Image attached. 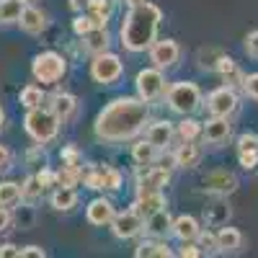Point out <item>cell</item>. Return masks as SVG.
<instances>
[{"label": "cell", "mask_w": 258, "mask_h": 258, "mask_svg": "<svg viewBox=\"0 0 258 258\" xmlns=\"http://www.w3.org/2000/svg\"><path fill=\"white\" fill-rule=\"evenodd\" d=\"M150 116V106L147 101L137 98H114L106 109L98 114L96 119V135L106 142H121L135 137L137 132H142V126L147 124Z\"/></svg>", "instance_id": "cell-1"}, {"label": "cell", "mask_w": 258, "mask_h": 258, "mask_svg": "<svg viewBox=\"0 0 258 258\" xmlns=\"http://www.w3.org/2000/svg\"><path fill=\"white\" fill-rule=\"evenodd\" d=\"M160 8L153 3H140L132 6L121 24V44L129 52H145L153 47V41L158 39V29H160Z\"/></svg>", "instance_id": "cell-2"}, {"label": "cell", "mask_w": 258, "mask_h": 258, "mask_svg": "<svg viewBox=\"0 0 258 258\" xmlns=\"http://www.w3.org/2000/svg\"><path fill=\"white\" fill-rule=\"evenodd\" d=\"M59 116L49 109V106H36V109H29L26 119H24V129L26 135L39 142V145H47L59 135Z\"/></svg>", "instance_id": "cell-3"}, {"label": "cell", "mask_w": 258, "mask_h": 258, "mask_svg": "<svg viewBox=\"0 0 258 258\" xmlns=\"http://www.w3.org/2000/svg\"><path fill=\"white\" fill-rule=\"evenodd\" d=\"M68 73V59L57 52H41L34 57L31 62V75L41 83V85H54L64 78Z\"/></svg>", "instance_id": "cell-4"}, {"label": "cell", "mask_w": 258, "mask_h": 258, "mask_svg": "<svg viewBox=\"0 0 258 258\" xmlns=\"http://www.w3.org/2000/svg\"><path fill=\"white\" fill-rule=\"evenodd\" d=\"M202 103V91L197 88V83H173L168 88V106L181 116H191Z\"/></svg>", "instance_id": "cell-5"}, {"label": "cell", "mask_w": 258, "mask_h": 258, "mask_svg": "<svg viewBox=\"0 0 258 258\" xmlns=\"http://www.w3.org/2000/svg\"><path fill=\"white\" fill-rule=\"evenodd\" d=\"M124 73V64L116 54L111 52H101V54H93V62H91V75L96 83L101 85H111L121 78Z\"/></svg>", "instance_id": "cell-6"}, {"label": "cell", "mask_w": 258, "mask_h": 258, "mask_svg": "<svg viewBox=\"0 0 258 258\" xmlns=\"http://www.w3.org/2000/svg\"><path fill=\"white\" fill-rule=\"evenodd\" d=\"M135 85H137V96L142 98V101H158L163 93H165V75H163V70L160 68H145V70H140L137 73V80H135Z\"/></svg>", "instance_id": "cell-7"}, {"label": "cell", "mask_w": 258, "mask_h": 258, "mask_svg": "<svg viewBox=\"0 0 258 258\" xmlns=\"http://www.w3.org/2000/svg\"><path fill=\"white\" fill-rule=\"evenodd\" d=\"M111 230H114V235L119 240H132V238H137V235L145 230V220L140 217L135 209H126V212L114 214Z\"/></svg>", "instance_id": "cell-8"}, {"label": "cell", "mask_w": 258, "mask_h": 258, "mask_svg": "<svg viewBox=\"0 0 258 258\" xmlns=\"http://www.w3.org/2000/svg\"><path fill=\"white\" fill-rule=\"evenodd\" d=\"M207 109L212 116H230L235 109H238V96L230 85H222V88L212 91L207 98Z\"/></svg>", "instance_id": "cell-9"}, {"label": "cell", "mask_w": 258, "mask_h": 258, "mask_svg": "<svg viewBox=\"0 0 258 258\" xmlns=\"http://www.w3.org/2000/svg\"><path fill=\"white\" fill-rule=\"evenodd\" d=\"M181 57V49L173 39H163V41H153V47H150V62L155 64L160 70H168L173 68Z\"/></svg>", "instance_id": "cell-10"}, {"label": "cell", "mask_w": 258, "mask_h": 258, "mask_svg": "<svg viewBox=\"0 0 258 258\" xmlns=\"http://www.w3.org/2000/svg\"><path fill=\"white\" fill-rule=\"evenodd\" d=\"M83 181L93 191H103V188L106 191H116L121 186V173L114 170V168H93V170H88V173L83 176Z\"/></svg>", "instance_id": "cell-11"}, {"label": "cell", "mask_w": 258, "mask_h": 258, "mask_svg": "<svg viewBox=\"0 0 258 258\" xmlns=\"http://www.w3.org/2000/svg\"><path fill=\"white\" fill-rule=\"evenodd\" d=\"M204 188L209 194H222V197H227V194H232L238 188V178L232 173H227V170H212V173L204 176Z\"/></svg>", "instance_id": "cell-12"}, {"label": "cell", "mask_w": 258, "mask_h": 258, "mask_svg": "<svg viewBox=\"0 0 258 258\" xmlns=\"http://www.w3.org/2000/svg\"><path fill=\"white\" fill-rule=\"evenodd\" d=\"M168 181H170V173H168V168H163V165H155V168L145 170V176H142L140 183H137V197H140V194L163 191V186H165Z\"/></svg>", "instance_id": "cell-13"}, {"label": "cell", "mask_w": 258, "mask_h": 258, "mask_svg": "<svg viewBox=\"0 0 258 258\" xmlns=\"http://www.w3.org/2000/svg\"><path fill=\"white\" fill-rule=\"evenodd\" d=\"M202 135L209 145H222L227 142L230 137V124H227V116H212L204 126H202Z\"/></svg>", "instance_id": "cell-14"}, {"label": "cell", "mask_w": 258, "mask_h": 258, "mask_svg": "<svg viewBox=\"0 0 258 258\" xmlns=\"http://www.w3.org/2000/svg\"><path fill=\"white\" fill-rule=\"evenodd\" d=\"M18 26L26 34H41L47 29V16L34 6H24V11H21V16H18Z\"/></svg>", "instance_id": "cell-15"}, {"label": "cell", "mask_w": 258, "mask_h": 258, "mask_svg": "<svg viewBox=\"0 0 258 258\" xmlns=\"http://www.w3.org/2000/svg\"><path fill=\"white\" fill-rule=\"evenodd\" d=\"M142 220H147L150 214H155L160 209H165V197H163V191H153V194H140L135 207H132Z\"/></svg>", "instance_id": "cell-16"}, {"label": "cell", "mask_w": 258, "mask_h": 258, "mask_svg": "<svg viewBox=\"0 0 258 258\" xmlns=\"http://www.w3.org/2000/svg\"><path fill=\"white\" fill-rule=\"evenodd\" d=\"M114 204L109 199H93L88 204V222L96 225V227H103V225H111L114 220Z\"/></svg>", "instance_id": "cell-17"}, {"label": "cell", "mask_w": 258, "mask_h": 258, "mask_svg": "<svg viewBox=\"0 0 258 258\" xmlns=\"http://www.w3.org/2000/svg\"><path fill=\"white\" fill-rule=\"evenodd\" d=\"M204 217H207L209 225H225V222H227L230 207H227V202H225L222 194H212V199H209L207 207H204Z\"/></svg>", "instance_id": "cell-18"}, {"label": "cell", "mask_w": 258, "mask_h": 258, "mask_svg": "<svg viewBox=\"0 0 258 258\" xmlns=\"http://www.w3.org/2000/svg\"><path fill=\"white\" fill-rule=\"evenodd\" d=\"M202 160V147L197 142H181V147L173 153V165L178 168H197Z\"/></svg>", "instance_id": "cell-19"}, {"label": "cell", "mask_w": 258, "mask_h": 258, "mask_svg": "<svg viewBox=\"0 0 258 258\" xmlns=\"http://www.w3.org/2000/svg\"><path fill=\"white\" fill-rule=\"evenodd\" d=\"M170 232H173L181 243H183V240H197V235H199V222L194 220L191 214H181V217H176L173 225H170Z\"/></svg>", "instance_id": "cell-20"}, {"label": "cell", "mask_w": 258, "mask_h": 258, "mask_svg": "<svg viewBox=\"0 0 258 258\" xmlns=\"http://www.w3.org/2000/svg\"><path fill=\"white\" fill-rule=\"evenodd\" d=\"M214 70L220 73V78L230 85V88H232V85H243V78H245V75L240 73V68H238V62H235V59H230V57L222 54Z\"/></svg>", "instance_id": "cell-21"}, {"label": "cell", "mask_w": 258, "mask_h": 258, "mask_svg": "<svg viewBox=\"0 0 258 258\" xmlns=\"http://www.w3.org/2000/svg\"><path fill=\"white\" fill-rule=\"evenodd\" d=\"M170 225H173V220H170L168 209H160V212L150 214V217L145 220V230L153 235V238H163L165 232H170Z\"/></svg>", "instance_id": "cell-22"}, {"label": "cell", "mask_w": 258, "mask_h": 258, "mask_svg": "<svg viewBox=\"0 0 258 258\" xmlns=\"http://www.w3.org/2000/svg\"><path fill=\"white\" fill-rule=\"evenodd\" d=\"M170 140H173V126H170V121H155L147 129V142H153L158 150L168 147Z\"/></svg>", "instance_id": "cell-23"}, {"label": "cell", "mask_w": 258, "mask_h": 258, "mask_svg": "<svg viewBox=\"0 0 258 258\" xmlns=\"http://www.w3.org/2000/svg\"><path fill=\"white\" fill-rule=\"evenodd\" d=\"M75 106H78V98H75V96H70V93H57V96H52V98H49V109L59 116V121L70 119V116H73V111H75Z\"/></svg>", "instance_id": "cell-24"}, {"label": "cell", "mask_w": 258, "mask_h": 258, "mask_svg": "<svg viewBox=\"0 0 258 258\" xmlns=\"http://www.w3.org/2000/svg\"><path fill=\"white\" fill-rule=\"evenodd\" d=\"M52 207L57 212H70L78 207V191L73 186H57V191L52 194Z\"/></svg>", "instance_id": "cell-25"}, {"label": "cell", "mask_w": 258, "mask_h": 258, "mask_svg": "<svg viewBox=\"0 0 258 258\" xmlns=\"http://www.w3.org/2000/svg\"><path fill=\"white\" fill-rule=\"evenodd\" d=\"M243 245V235L240 230H235V227H222L217 232V248L220 253H235Z\"/></svg>", "instance_id": "cell-26"}, {"label": "cell", "mask_w": 258, "mask_h": 258, "mask_svg": "<svg viewBox=\"0 0 258 258\" xmlns=\"http://www.w3.org/2000/svg\"><path fill=\"white\" fill-rule=\"evenodd\" d=\"M83 39H85V49H88L91 54H101V52L109 49V31H106V26H96Z\"/></svg>", "instance_id": "cell-27"}, {"label": "cell", "mask_w": 258, "mask_h": 258, "mask_svg": "<svg viewBox=\"0 0 258 258\" xmlns=\"http://www.w3.org/2000/svg\"><path fill=\"white\" fill-rule=\"evenodd\" d=\"M132 158H135L137 165H153L155 158H158V147H155L153 142H147V140L135 142V147H132Z\"/></svg>", "instance_id": "cell-28"}, {"label": "cell", "mask_w": 258, "mask_h": 258, "mask_svg": "<svg viewBox=\"0 0 258 258\" xmlns=\"http://www.w3.org/2000/svg\"><path fill=\"white\" fill-rule=\"evenodd\" d=\"M41 194H44V186L39 183L36 173L29 176L24 183H21V202H26V204H36L41 199Z\"/></svg>", "instance_id": "cell-29"}, {"label": "cell", "mask_w": 258, "mask_h": 258, "mask_svg": "<svg viewBox=\"0 0 258 258\" xmlns=\"http://www.w3.org/2000/svg\"><path fill=\"white\" fill-rule=\"evenodd\" d=\"M24 6V0H0V24H18Z\"/></svg>", "instance_id": "cell-30"}, {"label": "cell", "mask_w": 258, "mask_h": 258, "mask_svg": "<svg viewBox=\"0 0 258 258\" xmlns=\"http://www.w3.org/2000/svg\"><path fill=\"white\" fill-rule=\"evenodd\" d=\"M21 202V183L16 181H3L0 183V207H16Z\"/></svg>", "instance_id": "cell-31"}, {"label": "cell", "mask_w": 258, "mask_h": 258, "mask_svg": "<svg viewBox=\"0 0 258 258\" xmlns=\"http://www.w3.org/2000/svg\"><path fill=\"white\" fill-rule=\"evenodd\" d=\"M18 101H21V106H26V109H36V106L44 103V91H41L39 85H26V88H21Z\"/></svg>", "instance_id": "cell-32"}, {"label": "cell", "mask_w": 258, "mask_h": 258, "mask_svg": "<svg viewBox=\"0 0 258 258\" xmlns=\"http://www.w3.org/2000/svg\"><path fill=\"white\" fill-rule=\"evenodd\" d=\"M85 13L93 16L101 26H106V21H109V16H111V0H88Z\"/></svg>", "instance_id": "cell-33"}, {"label": "cell", "mask_w": 258, "mask_h": 258, "mask_svg": "<svg viewBox=\"0 0 258 258\" xmlns=\"http://www.w3.org/2000/svg\"><path fill=\"white\" fill-rule=\"evenodd\" d=\"M137 258H170L173 253H170V248L165 243H140V248L135 250Z\"/></svg>", "instance_id": "cell-34"}, {"label": "cell", "mask_w": 258, "mask_h": 258, "mask_svg": "<svg viewBox=\"0 0 258 258\" xmlns=\"http://www.w3.org/2000/svg\"><path fill=\"white\" fill-rule=\"evenodd\" d=\"M78 181H83L80 165H62L57 170V186H75Z\"/></svg>", "instance_id": "cell-35"}, {"label": "cell", "mask_w": 258, "mask_h": 258, "mask_svg": "<svg viewBox=\"0 0 258 258\" xmlns=\"http://www.w3.org/2000/svg\"><path fill=\"white\" fill-rule=\"evenodd\" d=\"M176 135L181 137V142H197V137L202 135V124L194 119H183L176 129Z\"/></svg>", "instance_id": "cell-36"}, {"label": "cell", "mask_w": 258, "mask_h": 258, "mask_svg": "<svg viewBox=\"0 0 258 258\" xmlns=\"http://www.w3.org/2000/svg\"><path fill=\"white\" fill-rule=\"evenodd\" d=\"M96 26H101V24H98V21H96L93 16H88V13H85V16L80 13V16L73 21V31H75L78 36H85L88 31H93Z\"/></svg>", "instance_id": "cell-37"}, {"label": "cell", "mask_w": 258, "mask_h": 258, "mask_svg": "<svg viewBox=\"0 0 258 258\" xmlns=\"http://www.w3.org/2000/svg\"><path fill=\"white\" fill-rule=\"evenodd\" d=\"M197 240H199V248H202V253H220V248H217V232H202L199 230V235H197Z\"/></svg>", "instance_id": "cell-38"}, {"label": "cell", "mask_w": 258, "mask_h": 258, "mask_svg": "<svg viewBox=\"0 0 258 258\" xmlns=\"http://www.w3.org/2000/svg\"><path fill=\"white\" fill-rule=\"evenodd\" d=\"M238 160L245 170H258V150H240Z\"/></svg>", "instance_id": "cell-39"}, {"label": "cell", "mask_w": 258, "mask_h": 258, "mask_svg": "<svg viewBox=\"0 0 258 258\" xmlns=\"http://www.w3.org/2000/svg\"><path fill=\"white\" fill-rule=\"evenodd\" d=\"M243 91H245L250 98H258V73L243 78Z\"/></svg>", "instance_id": "cell-40"}, {"label": "cell", "mask_w": 258, "mask_h": 258, "mask_svg": "<svg viewBox=\"0 0 258 258\" xmlns=\"http://www.w3.org/2000/svg\"><path fill=\"white\" fill-rule=\"evenodd\" d=\"M36 178H39V183L41 186H57V173H54V170H49V168H44V165H41V170H39V173H36Z\"/></svg>", "instance_id": "cell-41"}, {"label": "cell", "mask_w": 258, "mask_h": 258, "mask_svg": "<svg viewBox=\"0 0 258 258\" xmlns=\"http://www.w3.org/2000/svg\"><path fill=\"white\" fill-rule=\"evenodd\" d=\"M59 158H62V165H80V153L75 147H64Z\"/></svg>", "instance_id": "cell-42"}, {"label": "cell", "mask_w": 258, "mask_h": 258, "mask_svg": "<svg viewBox=\"0 0 258 258\" xmlns=\"http://www.w3.org/2000/svg\"><path fill=\"white\" fill-rule=\"evenodd\" d=\"M11 165H13V153H11L6 145H0V173L11 170Z\"/></svg>", "instance_id": "cell-43"}, {"label": "cell", "mask_w": 258, "mask_h": 258, "mask_svg": "<svg viewBox=\"0 0 258 258\" xmlns=\"http://www.w3.org/2000/svg\"><path fill=\"white\" fill-rule=\"evenodd\" d=\"M178 255H183V258H197V255H202V248H199V245H194V240H183Z\"/></svg>", "instance_id": "cell-44"}, {"label": "cell", "mask_w": 258, "mask_h": 258, "mask_svg": "<svg viewBox=\"0 0 258 258\" xmlns=\"http://www.w3.org/2000/svg\"><path fill=\"white\" fill-rule=\"evenodd\" d=\"M240 150H258V137L255 135H240L238 140V153Z\"/></svg>", "instance_id": "cell-45"}, {"label": "cell", "mask_w": 258, "mask_h": 258, "mask_svg": "<svg viewBox=\"0 0 258 258\" xmlns=\"http://www.w3.org/2000/svg\"><path fill=\"white\" fill-rule=\"evenodd\" d=\"M245 52H248L250 57H258V31H250V34L245 36Z\"/></svg>", "instance_id": "cell-46"}, {"label": "cell", "mask_w": 258, "mask_h": 258, "mask_svg": "<svg viewBox=\"0 0 258 258\" xmlns=\"http://www.w3.org/2000/svg\"><path fill=\"white\" fill-rule=\"evenodd\" d=\"M47 250L44 248H39V245H26V248H21V258H44Z\"/></svg>", "instance_id": "cell-47"}, {"label": "cell", "mask_w": 258, "mask_h": 258, "mask_svg": "<svg viewBox=\"0 0 258 258\" xmlns=\"http://www.w3.org/2000/svg\"><path fill=\"white\" fill-rule=\"evenodd\" d=\"M0 258H21V248L13 245V243L0 245Z\"/></svg>", "instance_id": "cell-48"}, {"label": "cell", "mask_w": 258, "mask_h": 258, "mask_svg": "<svg viewBox=\"0 0 258 258\" xmlns=\"http://www.w3.org/2000/svg\"><path fill=\"white\" fill-rule=\"evenodd\" d=\"M11 225H13V217H11V209H8V207H0V232H6V230H11Z\"/></svg>", "instance_id": "cell-49"}, {"label": "cell", "mask_w": 258, "mask_h": 258, "mask_svg": "<svg viewBox=\"0 0 258 258\" xmlns=\"http://www.w3.org/2000/svg\"><path fill=\"white\" fill-rule=\"evenodd\" d=\"M70 8H73L75 13H83L85 8H88V0H70Z\"/></svg>", "instance_id": "cell-50"}, {"label": "cell", "mask_w": 258, "mask_h": 258, "mask_svg": "<svg viewBox=\"0 0 258 258\" xmlns=\"http://www.w3.org/2000/svg\"><path fill=\"white\" fill-rule=\"evenodd\" d=\"M124 3H126L129 8H132V6H140V3H145V0H124Z\"/></svg>", "instance_id": "cell-51"}, {"label": "cell", "mask_w": 258, "mask_h": 258, "mask_svg": "<svg viewBox=\"0 0 258 258\" xmlns=\"http://www.w3.org/2000/svg\"><path fill=\"white\" fill-rule=\"evenodd\" d=\"M3 121H6V111H3V106H0V126H3Z\"/></svg>", "instance_id": "cell-52"}, {"label": "cell", "mask_w": 258, "mask_h": 258, "mask_svg": "<svg viewBox=\"0 0 258 258\" xmlns=\"http://www.w3.org/2000/svg\"><path fill=\"white\" fill-rule=\"evenodd\" d=\"M24 3H29V0H24Z\"/></svg>", "instance_id": "cell-53"}]
</instances>
